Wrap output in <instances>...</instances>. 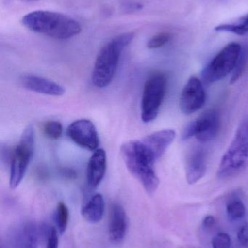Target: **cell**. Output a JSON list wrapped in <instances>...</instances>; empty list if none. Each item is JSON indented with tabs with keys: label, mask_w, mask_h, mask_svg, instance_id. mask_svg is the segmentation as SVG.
Masks as SVG:
<instances>
[{
	"label": "cell",
	"mask_w": 248,
	"mask_h": 248,
	"mask_svg": "<svg viewBox=\"0 0 248 248\" xmlns=\"http://www.w3.org/2000/svg\"><path fill=\"white\" fill-rule=\"evenodd\" d=\"M29 30L55 39H71L81 32L79 22L70 16L49 10H36L23 16L21 20Z\"/></svg>",
	"instance_id": "cell-1"
},
{
	"label": "cell",
	"mask_w": 248,
	"mask_h": 248,
	"mask_svg": "<svg viewBox=\"0 0 248 248\" xmlns=\"http://www.w3.org/2000/svg\"><path fill=\"white\" fill-rule=\"evenodd\" d=\"M121 154L129 171L144 186L147 193L156 192L160 180L154 170L157 160L141 140L125 142L121 147Z\"/></svg>",
	"instance_id": "cell-2"
},
{
	"label": "cell",
	"mask_w": 248,
	"mask_h": 248,
	"mask_svg": "<svg viewBox=\"0 0 248 248\" xmlns=\"http://www.w3.org/2000/svg\"><path fill=\"white\" fill-rule=\"evenodd\" d=\"M132 32L121 33L111 39L99 51L92 73V82L99 88H104L112 83L121 54L126 46L133 40Z\"/></svg>",
	"instance_id": "cell-3"
},
{
	"label": "cell",
	"mask_w": 248,
	"mask_h": 248,
	"mask_svg": "<svg viewBox=\"0 0 248 248\" xmlns=\"http://www.w3.org/2000/svg\"><path fill=\"white\" fill-rule=\"evenodd\" d=\"M248 166V116L239 125L230 147L221 159L218 177L227 179L237 176Z\"/></svg>",
	"instance_id": "cell-4"
},
{
	"label": "cell",
	"mask_w": 248,
	"mask_h": 248,
	"mask_svg": "<svg viewBox=\"0 0 248 248\" xmlns=\"http://www.w3.org/2000/svg\"><path fill=\"white\" fill-rule=\"evenodd\" d=\"M34 150V132L32 125L25 128L18 144L12 153L10 186L16 189L23 180Z\"/></svg>",
	"instance_id": "cell-5"
},
{
	"label": "cell",
	"mask_w": 248,
	"mask_h": 248,
	"mask_svg": "<svg viewBox=\"0 0 248 248\" xmlns=\"http://www.w3.org/2000/svg\"><path fill=\"white\" fill-rule=\"evenodd\" d=\"M167 77L161 72L151 74L146 81L141 101V119L149 123L157 118L167 90Z\"/></svg>",
	"instance_id": "cell-6"
},
{
	"label": "cell",
	"mask_w": 248,
	"mask_h": 248,
	"mask_svg": "<svg viewBox=\"0 0 248 248\" xmlns=\"http://www.w3.org/2000/svg\"><path fill=\"white\" fill-rule=\"evenodd\" d=\"M241 45L235 42L224 46L202 71L204 81L208 84L217 82L233 72L241 55Z\"/></svg>",
	"instance_id": "cell-7"
},
{
	"label": "cell",
	"mask_w": 248,
	"mask_h": 248,
	"mask_svg": "<svg viewBox=\"0 0 248 248\" xmlns=\"http://www.w3.org/2000/svg\"><path fill=\"white\" fill-rule=\"evenodd\" d=\"M206 102V93L199 78L192 77L183 87L180 97V108L186 115L200 110Z\"/></svg>",
	"instance_id": "cell-8"
},
{
	"label": "cell",
	"mask_w": 248,
	"mask_h": 248,
	"mask_svg": "<svg viewBox=\"0 0 248 248\" xmlns=\"http://www.w3.org/2000/svg\"><path fill=\"white\" fill-rule=\"evenodd\" d=\"M67 135L75 144L93 151L98 150L99 137L94 124L87 119L75 121L68 125Z\"/></svg>",
	"instance_id": "cell-9"
},
{
	"label": "cell",
	"mask_w": 248,
	"mask_h": 248,
	"mask_svg": "<svg viewBox=\"0 0 248 248\" xmlns=\"http://www.w3.org/2000/svg\"><path fill=\"white\" fill-rule=\"evenodd\" d=\"M195 136L201 142L212 141L218 135L221 121L218 112L208 110L195 121Z\"/></svg>",
	"instance_id": "cell-10"
},
{
	"label": "cell",
	"mask_w": 248,
	"mask_h": 248,
	"mask_svg": "<svg viewBox=\"0 0 248 248\" xmlns=\"http://www.w3.org/2000/svg\"><path fill=\"white\" fill-rule=\"evenodd\" d=\"M176 135L174 130H161L144 137L141 141L157 160L164 155L166 150L174 141Z\"/></svg>",
	"instance_id": "cell-11"
},
{
	"label": "cell",
	"mask_w": 248,
	"mask_h": 248,
	"mask_svg": "<svg viewBox=\"0 0 248 248\" xmlns=\"http://www.w3.org/2000/svg\"><path fill=\"white\" fill-rule=\"evenodd\" d=\"M128 220L123 207L114 204L109 222V235L111 241L119 243L123 241L128 232Z\"/></svg>",
	"instance_id": "cell-12"
},
{
	"label": "cell",
	"mask_w": 248,
	"mask_h": 248,
	"mask_svg": "<svg viewBox=\"0 0 248 248\" xmlns=\"http://www.w3.org/2000/svg\"><path fill=\"white\" fill-rule=\"evenodd\" d=\"M20 82L25 88L39 94L61 96L65 93V89L62 86L36 75L23 76Z\"/></svg>",
	"instance_id": "cell-13"
},
{
	"label": "cell",
	"mask_w": 248,
	"mask_h": 248,
	"mask_svg": "<svg viewBox=\"0 0 248 248\" xmlns=\"http://www.w3.org/2000/svg\"><path fill=\"white\" fill-rule=\"evenodd\" d=\"M107 164L106 153L103 149H98L92 155L87 165V180L92 189L97 187L104 177Z\"/></svg>",
	"instance_id": "cell-14"
},
{
	"label": "cell",
	"mask_w": 248,
	"mask_h": 248,
	"mask_svg": "<svg viewBox=\"0 0 248 248\" xmlns=\"http://www.w3.org/2000/svg\"><path fill=\"white\" fill-rule=\"evenodd\" d=\"M206 171V153L202 149H197L191 154L186 166V180L188 184H196L204 177Z\"/></svg>",
	"instance_id": "cell-15"
},
{
	"label": "cell",
	"mask_w": 248,
	"mask_h": 248,
	"mask_svg": "<svg viewBox=\"0 0 248 248\" xmlns=\"http://www.w3.org/2000/svg\"><path fill=\"white\" fill-rule=\"evenodd\" d=\"M105 202L100 194H96L87 201L82 209L83 218L91 223L97 224L101 221L104 214Z\"/></svg>",
	"instance_id": "cell-16"
},
{
	"label": "cell",
	"mask_w": 248,
	"mask_h": 248,
	"mask_svg": "<svg viewBox=\"0 0 248 248\" xmlns=\"http://www.w3.org/2000/svg\"><path fill=\"white\" fill-rule=\"evenodd\" d=\"M39 228L33 223H27L20 230L17 248H38Z\"/></svg>",
	"instance_id": "cell-17"
},
{
	"label": "cell",
	"mask_w": 248,
	"mask_h": 248,
	"mask_svg": "<svg viewBox=\"0 0 248 248\" xmlns=\"http://www.w3.org/2000/svg\"><path fill=\"white\" fill-rule=\"evenodd\" d=\"M216 31L228 32L243 36L248 33V13L231 23H224L215 28Z\"/></svg>",
	"instance_id": "cell-18"
},
{
	"label": "cell",
	"mask_w": 248,
	"mask_h": 248,
	"mask_svg": "<svg viewBox=\"0 0 248 248\" xmlns=\"http://www.w3.org/2000/svg\"><path fill=\"white\" fill-rule=\"evenodd\" d=\"M227 212L231 221H237L243 219L246 214V208L241 200L232 198L227 205Z\"/></svg>",
	"instance_id": "cell-19"
},
{
	"label": "cell",
	"mask_w": 248,
	"mask_h": 248,
	"mask_svg": "<svg viewBox=\"0 0 248 248\" xmlns=\"http://www.w3.org/2000/svg\"><path fill=\"white\" fill-rule=\"evenodd\" d=\"M69 212L68 208L64 202H58L55 212V222L58 232L64 234L68 227Z\"/></svg>",
	"instance_id": "cell-20"
},
{
	"label": "cell",
	"mask_w": 248,
	"mask_h": 248,
	"mask_svg": "<svg viewBox=\"0 0 248 248\" xmlns=\"http://www.w3.org/2000/svg\"><path fill=\"white\" fill-rule=\"evenodd\" d=\"M248 59V50L246 48H243L241 55H240L237 65H236L235 68L233 71L232 76H231V79H230V84H234V83L237 82L240 79V77L244 72L245 69H246Z\"/></svg>",
	"instance_id": "cell-21"
},
{
	"label": "cell",
	"mask_w": 248,
	"mask_h": 248,
	"mask_svg": "<svg viewBox=\"0 0 248 248\" xmlns=\"http://www.w3.org/2000/svg\"><path fill=\"white\" fill-rule=\"evenodd\" d=\"M172 36L168 32H160L153 36L147 42V47L149 49H157L162 47L170 42Z\"/></svg>",
	"instance_id": "cell-22"
},
{
	"label": "cell",
	"mask_w": 248,
	"mask_h": 248,
	"mask_svg": "<svg viewBox=\"0 0 248 248\" xmlns=\"http://www.w3.org/2000/svg\"><path fill=\"white\" fill-rule=\"evenodd\" d=\"M44 131L47 137L49 138L52 140H58L62 135V124L55 121L48 122L44 127Z\"/></svg>",
	"instance_id": "cell-23"
},
{
	"label": "cell",
	"mask_w": 248,
	"mask_h": 248,
	"mask_svg": "<svg viewBox=\"0 0 248 248\" xmlns=\"http://www.w3.org/2000/svg\"><path fill=\"white\" fill-rule=\"evenodd\" d=\"M231 237L225 232H220L212 240L213 248H231Z\"/></svg>",
	"instance_id": "cell-24"
},
{
	"label": "cell",
	"mask_w": 248,
	"mask_h": 248,
	"mask_svg": "<svg viewBox=\"0 0 248 248\" xmlns=\"http://www.w3.org/2000/svg\"><path fill=\"white\" fill-rule=\"evenodd\" d=\"M58 231L55 227H50L48 232L46 248H58Z\"/></svg>",
	"instance_id": "cell-25"
},
{
	"label": "cell",
	"mask_w": 248,
	"mask_h": 248,
	"mask_svg": "<svg viewBox=\"0 0 248 248\" xmlns=\"http://www.w3.org/2000/svg\"><path fill=\"white\" fill-rule=\"evenodd\" d=\"M239 243L243 247L248 248V223H245L237 232Z\"/></svg>",
	"instance_id": "cell-26"
},
{
	"label": "cell",
	"mask_w": 248,
	"mask_h": 248,
	"mask_svg": "<svg viewBox=\"0 0 248 248\" xmlns=\"http://www.w3.org/2000/svg\"><path fill=\"white\" fill-rule=\"evenodd\" d=\"M124 10L127 12H135L138 10H141L142 9L143 5L140 3L135 2V1H125L122 4Z\"/></svg>",
	"instance_id": "cell-27"
},
{
	"label": "cell",
	"mask_w": 248,
	"mask_h": 248,
	"mask_svg": "<svg viewBox=\"0 0 248 248\" xmlns=\"http://www.w3.org/2000/svg\"><path fill=\"white\" fill-rule=\"evenodd\" d=\"M195 136V122H192L185 128L183 134H182V140L183 141L189 140Z\"/></svg>",
	"instance_id": "cell-28"
},
{
	"label": "cell",
	"mask_w": 248,
	"mask_h": 248,
	"mask_svg": "<svg viewBox=\"0 0 248 248\" xmlns=\"http://www.w3.org/2000/svg\"><path fill=\"white\" fill-rule=\"evenodd\" d=\"M215 223H216L215 218L213 216L208 215L204 218L203 221H202V226L204 228L211 229L215 226Z\"/></svg>",
	"instance_id": "cell-29"
},
{
	"label": "cell",
	"mask_w": 248,
	"mask_h": 248,
	"mask_svg": "<svg viewBox=\"0 0 248 248\" xmlns=\"http://www.w3.org/2000/svg\"><path fill=\"white\" fill-rule=\"evenodd\" d=\"M21 1H27V2H33V1H39V0H21Z\"/></svg>",
	"instance_id": "cell-30"
}]
</instances>
